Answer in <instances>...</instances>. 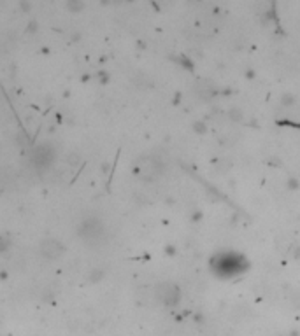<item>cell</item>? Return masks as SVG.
Listing matches in <instances>:
<instances>
[{
	"label": "cell",
	"instance_id": "3957f363",
	"mask_svg": "<svg viewBox=\"0 0 300 336\" xmlns=\"http://www.w3.org/2000/svg\"><path fill=\"white\" fill-rule=\"evenodd\" d=\"M40 252L44 254L46 257L49 259H55V257H58L61 252H63V247H61L60 242L56 240H44L42 244H40Z\"/></svg>",
	"mask_w": 300,
	"mask_h": 336
},
{
	"label": "cell",
	"instance_id": "277c9868",
	"mask_svg": "<svg viewBox=\"0 0 300 336\" xmlns=\"http://www.w3.org/2000/svg\"><path fill=\"white\" fill-rule=\"evenodd\" d=\"M34 161L37 163V166L46 168L48 165H51L53 161V151L49 149V146H40L35 149L34 153Z\"/></svg>",
	"mask_w": 300,
	"mask_h": 336
},
{
	"label": "cell",
	"instance_id": "6da1fadb",
	"mask_svg": "<svg viewBox=\"0 0 300 336\" xmlns=\"http://www.w3.org/2000/svg\"><path fill=\"white\" fill-rule=\"evenodd\" d=\"M81 236H83V240L86 242H95L102 236V233H104V226H102L100 221L97 219H88L84 221L83 224H81Z\"/></svg>",
	"mask_w": 300,
	"mask_h": 336
},
{
	"label": "cell",
	"instance_id": "7a4b0ae2",
	"mask_svg": "<svg viewBox=\"0 0 300 336\" xmlns=\"http://www.w3.org/2000/svg\"><path fill=\"white\" fill-rule=\"evenodd\" d=\"M160 170H162V166H160V163L156 161L155 158H142L141 161H139V165H137L139 175H141L144 180L155 179L156 175H158Z\"/></svg>",
	"mask_w": 300,
	"mask_h": 336
}]
</instances>
